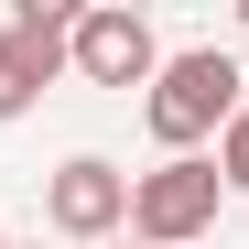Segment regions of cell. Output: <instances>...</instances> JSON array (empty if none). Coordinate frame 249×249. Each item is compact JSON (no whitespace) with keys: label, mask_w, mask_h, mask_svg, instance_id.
Wrapping results in <instances>:
<instances>
[{"label":"cell","mask_w":249,"mask_h":249,"mask_svg":"<svg viewBox=\"0 0 249 249\" xmlns=\"http://www.w3.org/2000/svg\"><path fill=\"white\" fill-rule=\"evenodd\" d=\"M44 217H54L65 238H108V228H130V174L98 162V152H76V162H54V174H44Z\"/></svg>","instance_id":"5b68a950"},{"label":"cell","mask_w":249,"mask_h":249,"mask_svg":"<svg viewBox=\"0 0 249 249\" xmlns=\"http://www.w3.org/2000/svg\"><path fill=\"white\" fill-rule=\"evenodd\" d=\"M0 249H11V238H0Z\"/></svg>","instance_id":"ba28073f"},{"label":"cell","mask_w":249,"mask_h":249,"mask_svg":"<svg viewBox=\"0 0 249 249\" xmlns=\"http://www.w3.org/2000/svg\"><path fill=\"white\" fill-rule=\"evenodd\" d=\"M152 141H162V162H184L206 130H228L238 119V54H217V44H184V54H162V76H152Z\"/></svg>","instance_id":"6da1fadb"},{"label":"cell","mask_w":249,"mask_h":249,"mask_svg":"<svg viewBox=\"0 0 249 249\" xmlns=\"http://www.w3.org/2000/svg\"><path fill=\"white\" fill-rule=\"evenodd\" d=\"M238 33H249V11H238Z\"/></svg>","instance_id":"52a82bcc"},{"label":"cell","mask_w":249,"mask_h":249,"mask_svg":"<svg viewBox=\"0 0 249 249\" xmlns=\"http://www.w3.org/2000/svg\"><path fill=\"white\" fill-rule=\"evenodd\" d=\"M217 162L206 152H184V162H152V174H130V228H141V249H184V238H206L217 228Z\"/></svg>","instance_id":"7a4b0ae2"},{"label":"cell","mask_w":249,"mask_h":249,"mask_svg":"<svg viewBox=\"0 0 249 249\" xmlns=\"http://www.w3.org/2000/svg\"><path fill=\"white\" fill-rule=\"evenodd\" d=\"M217 184H228V195H249V98H238V119L217 130Z\"/></svg>","instance_id":"8992f818"},{"label":"cell","mask_w":249,"mask_h":249,"mask_svg":"<svg viewBox=\"0 0 249 249\" xmlns=\"http://www.w3.org/2000/svg\"><path fill=\"white\" fill-rule=\"evenodd\" d=\"M65 65L87 76V87H152V76H162V44H152V22L130 11V0H98V11H76Z\"/></svg>","instance_id":"3957f363"},{"label":"cell","mask_w":249,"mask_h":249,"mask_svg":"<svg viewBox=\"0 0 249 249\" xmlns=\"http://www.w3.org/2000/svg\"><path fill=\"white\" fill-rule=\"evenodd\" d=\"M65 33H76V11H65V0H11V33H0V119H22L33 98L54 87Z\"/></svg>","instance_id":"277c9868"}]
</instances>
